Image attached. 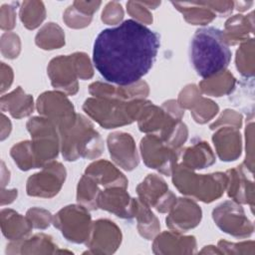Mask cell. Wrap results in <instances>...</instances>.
Wrapping results in <instances>:
<instances>
[{"label": "cell", "mask_w": 255, "mask_h": 255, "mask_svg": "<svg viewBox=\"0 0 255 255\" xmlns=\"http://www.w3.org/2000/svg\"><path fill=\"white\" fill-rule=\"evenodd\" d=\"M227 183H229L228 195L237 202L248 203L253 208V181L245 175L242 166L227 171Z\"/></svg>", "instance_id": "cell-19"}, {"label": "cell", "mask_w": 255, "mask_h": 255, "mask_svg": "<svg viewBox=\"0 0 255 255\" xmlns=\"http://www.w3.org/2000/svg\"><path fill=\"white\" fill-rule=\"evenodd\" d=\"M182 12L185 20L193 25H204L215 18V13L203 2L192 3H172Z\"/></svg>", "instance_id": "cell-22"}, {"label": "cell", "mask_w": 255, "mask_h": 255, "mask_svg": "<svg viewBox=\"0 0 255 255\" xmlns=\"http://www.w3.org/2000/svg\"><path fill=\"white\" fill-rule=\"evenodd\" d=\"M65 176L64 166L59 162H51L28 179L27 193L31 196L52 197L61 189Z\"/></svg>", "instance_id": "cell-11"}, {"label": "cell", "mask_w": 255, "mask_h": 255, "mask_svg": "<svg viewBox=\"0 0 255 255\" xmlns=\"http://www.w3.org/2000/svg\"><path fill=\"white\" fill-rule=\"evenodd\" d=\"M90 93L99 98L110 100H128L133 98L145 97L148 94V87L144 82H137L129 86H121L119 88L102 83H94L90 86Z\"/></svg>", "instance_id": "cell-17"}, {"label": "cell", "mask_w": 255, "mask_h": 255, "mask_svg": "<svg viewBox=\"0 0 255 255\" xmlns=\"http://www.w3.org/2000/svg\"><path fill=\"white\" fill-rule=\"evenodd\" d=\"M32 151L33 149L31 142L23 141L13 146V148L11 149V155L21 169L28 170L30 168L37 167L35 155Z\"/></svg>", "instance_id": "cell-29"}, {"label": "cell", "mask_w": 255, "mask_h": 255, "mask_svg": "<svg viewBox=\"0 0 255 255\" xmlns=\"http://www.w3.org/2000/svg\"><path fill=\"white\" fill-rule=\"evenodd\" d=\"M98 183L89 175L84 174L78 185L77 200L89 209L98 208Z\"/></svg>", "instance_id": "cell-26"}, {"label": "cell", "mask_w": 255, "mask_h": 255, "mask_svg": "<svg viewBox=\"0 0 255 255\" xmlns=\"http://www.w3.org/2000/svg\"><path fill=\"white\" fill-rule=\"evenodd\" d=\"M213 141L221 160H235L241 153V137L236 128L226 127L213 135Z\"/></svg>", "instance_id": "cell-20"}, {"label": "cell", "mask_w": 255, "mask_h": 255, "mask_svg": "<svg viewBox=\"0 0 255 255\" xmlns=\"http://www.w3.org/2000/svg\"><path fill=\"white\" fill-rule=\"evenodd\" d=\"M182 165L189 169H201L211 165L215 161V157L211 148L206 142H197L196 144L186 148L182 155Z\"/></svg>", "instance_id": "cell-21"}, {"label": "cell", "mask_w": 255, "mask_h": 255, "mask_svg": "<svg viewBox=\"0 0 255 255\" xmlns=\"http://www.w3.org/2000/svg\"><path fill=\"white\" fill-rule=\"evenodd\" d=\"M143 101L136 99L130 103L110 99H89L83 108L87 114L106 128L132 123L137 119Z\"/></svg>", "instance_id": "cell-5"}, {"label": "cell", "mask_w": 255, "mask_h": 255, "mask_svg": "<svg viewBox=\"0 0 255 255\" xmlns=\"http://www.w3.org/2000/svg\"><path fill=\"white\" fill-rule=\"evenodd\" d=\"M52 39L53 45H54V49L61 47L65 42H64V35L63 32L61 30V28L54 24V23H48L47 25H45L37 34L36 36V41L39 40H43V39H47V38Z\"/></svg>", "instance_id": "cell-30"}, {"label": "cell", "mask_w": 255, "mask_h": 255, "mask_svg": "<svg viewBox=\"0 0 255 255\" xmlns=\"http://www.w3.org/2000/svg\"><path fill=\"white\" fill-rule=\"evenodd\" d=\"M237 69L244 76H253L254 68H253V55L246 57V42L243 43L240 49L237 51V59H236Z\"/></svg>", "instance_id": "cell-31"}, {"label": "cell", "mask_w": 255, "mask_h": 255, "mask_svg": "<svg viewBox=\"0 0 255 255\" xmlns=\"http://www.w3.org/2000/svg\"><path fill=\"white\" fill-rule=\"evenodd\" d=\"M108 145L112 158L123 168L131 170L138 164V157L130 134L114 132L109 134Z\"/></svg>", "instance_id": "cell-14"}, {"label": "cell", "mask_w": 255, "mask_h": 255, "mask_svg": "<svg viewBox=\"0 0 255 255\" xmlns=\"http://www.w3.org/2000/svg\"><path fill=\"white\" fill-rule=\"evenodd\" d=\"M93 125L78 115L76 124L62 135V152L67 160H76L79 156L94 158L103 151V141L93 128Z\"/></svg>", "instance_id": "cell-4"}, {"label": "cell", "mask_w": 255, "mask_h": 255, "mask_svg": "<svg viewBox=\"0 0 255 255\" xmlns=\"http://www.w3.org/2000/svg\"><path fill=\"white\" fill-rule=\"evenodd\" d=\"M212 217L221 230L236 237L250 236L254 230L243 208L234 201H225L218 205L213 210Z\"/></svg>", "instance_id": "cell-10"}, {"label": "cell", "mask_w": 255, "mask_h": 255, "mask_svg": "<svg viewBox=\"0 0 255 255\" xmlns=\"http://www.w3.org/2000/svg\"><path fill=\"white\" fill-rule=\"evenodd\" d=\"M166 217V225L171 229L186 231L195 227L201 219V209L188 198H179Z\"/></svg>", "instance_id": "cell-15"}, {"label": "cell", "mask_w": 255, "mask_h": 255, "mask_svg": "<svg viewBox=\"0 0 255 255\" xmlns=\"http://www.w3.org/2000/svg\"><path fill=\"white\" fill-rule=\"evenodd\" d=\"M250 25L252 24H249L248 18L243 17L242 15H235L230 18L226 22L225 32H223L228 45L247 40Z\"/></svg>", "instance_id": "cell-27"}, {"label": "cell", "mask_w": 255, "mask_h": 255, "mask_svg": "<svg viewBox=\"0 0 255 255\" xmlns=\"http://www.w3.org/2000/svg\"><path fill=\"white\" fill-rule=\"evenodd\" d=\"M135 216L137 217V228L141 236L150 239L159 230V224L156 217L148 209V206L142 201L136 200Z\"/></svg>", "instance_id": "cell-24"}, {"label": "cell", "mask_w": 255, "mask_h": 255, "mask_svg": "<svg viewBox=\"0 0 255 255\" xmlns=\"http://www.w3.org/2000/svg\"><path fill=\"white\" fill-rule=\"evenodd\" d=\"M211 10H215L220 14L229 13L232 10L233 2H203Z\"/></svg>", "instance_id": "cell-36"}, {"label": "cell", "mask_w": 255, "mask_h": 255, "mask_svg": "<svg viewBox=\"0 0 255 255\" xmlns=\"http://www.w3.org/2000/svg\"><path fill=\"white\" fill-rule=\"evenodd\" d=\"M124 16L122 6L117 2H111L106 6L105 11L103 12L102 20L107 24H116L122 20Z\"/></svg>", "instance_id": "cell-34"}, {"label": "cell", "mask_w": 255, "mask_h": 255, "mask_svg": "<svg viewBox=\"0 0 255 255\" xmlns=\"http://www.w3.org/2000/svg\"><path fill=\"white\" fill-rule=\"evenodd\" d=\"M27 215L31 225L36 228H46L50 225L52 219L50 212L39 208L30 209L27 212Z\"/></svg>", "instance_id": "cell-32"}, {"label": "cell", "mask_w": 255, "mask_h": 255, "mask_svg": "<svg viewBox=\"0 0 255 255\" xmlns=\"http://www.w3.org/2000/svg\"><path fill=\"white\" fill-rule=\"evenodd\" d=\"M98 207L122 218H131L135 216L136 199L129 197L125 188L113 187V189L99 193Z\"/></svg>", "instance_id": "cell-13"}, {"label": "cell", "mask_w": 255, "mask_h": 255, "mask_svg": "<svg viewBox=\"0 0 255 255\" xmlns=\"http://www.w3.org/2000/svg\"><path fill=\"white\" fill-rule=\"evenodd\" d=\"M158 48V34L129 19L99 33L94 43L93 61L106 81L129 86L149 72Z\"/></svg>", "instance_id": "cell-1"}, {"label": "cell", "mask_w": 255, "mask_h": 255, "mask_svg": "<svg viewBox=\"0 0 255 255\" xmlns=\"http://www.w3.org/2000/svg\"><path fill=\"white\" fill-rule=\"evenodd\" d=\"M231 60V51L221 30L205 27L196 30L190 43V61L202 78L223 72Z\"/></svg>", "instance_id": "cell-2"}, {"label": "cell", "mask_w": 255, "mask_h": 255, "mask_svg": "<svg viewBox=\"0 0 255 255\" xmlns=\"http://www.w3.org/2000/svg\"><path fill=\"white\" fill-rule=\"evenodd\" d=\"M38 111L58 126L61 133L70 129L77 121L73 105L61 93L47 92L38 99Z\"/></svg>", "instance_id": "cell-8"}, {"label": "cell", "mask_w": 255, "mask_h": 255, "mask_svg": "<svg viewBox=\"0 0 255 255\" xmlns=\"http://www.w3.org/2000/svg\"><path fill=\"white\" fill-rule=\"evenodd\" d=\"M32 134V149L37 167L44 165L58 154V136L55 125L47 118H33L27 124Z\"/></svg>", "instance_id": "cell-6"}, {"label": "cell", "mask_w": 255, "mask_h": 255, "mask_svg": "<svg viewBox=\"0 0 255 255\" xmlns=\"http://www.w3.org/2000/svg\"><path fill=\"white\" fill-rule=\"evenodd\" d=\"M21 20L28 29H34L45 18V8L42 2H24L21 8Z\"/></svg>", "instance_id": "cell-28"}, {"label": "cell", "mask_w": 255, "mask_h": 255, "mask_svg": "<svg viewBox=\"0 0 255 255\" xmlns=\"http://www.w3.org/2000/svg\"><path fill=\"white\" fill-rule=\"evenodd\" d=\"M172 181L177 189L203 202H211L221 196L227 186V175L221 172L195 174L188 167L180 164L173 169Z\"/></svg>", "instance_id": "cell-3"}, {"label": "cell", "mask_w": 255, "mask_h": 255, "mask_svg": "<svg viewBox=\"0 0 255 255\" xmlns=\"http://www.w3.org/2000/svg\"><path fill=\"white\" fill-rule=\"evenodd\" d=\"M54 225L69 241L76 243L88 240L92 231L91 216L84 206H66L55 215Z\"/></svg>", "instance_id": "cell-7"}, {"label": "cell", "mask_w": 255, "mask_h": 255, "mask_svg": "<svg viewBox=\"0 0 255 255\" xmlns=\"http://www.w3.org/2000/svg\"><path fill=\"white\" fill-rule=\"evenodd\" d=\"M128 7V12L137 20L144 22L146 24H149L152 21L151 15L149 12L145 9V7H142L141 2H128L127 4Z\"/></svg>", "instance_id": "cell-35"}, {"label": "cell", "mask_w": 255, "mask_h": 255, "mask_svg": "<svg viewBox=\"0 0 255 255\" xmlns=\"http://www.w3.org/2000/svg\"><path fill=\"white\" fill-rule=\"evenodd\" d=\"M73 59L77 74L82 79H89L93 76V70L90 65L89 58L83 53L73 54Z\"/></svg>", "instance_id": "cell-33"}, {"label": "cell", "mask_w": 255, "mask_h": 255, "mask_svg": "<svg viewBox=\"0 0 255 255\" xmlns=\"http://www.w3.org/2000/svg\"><path fill=\"white\" fill-rule=\"evenodd\" d=\"M48 73L51 78L52 85L55 88L66 91L68 94H75L78 90L76 82V67L73 56L58 57L51 61Z\"/></svg>", "instance_id": "cell-16"}, {"label": "cell", "mask_w": 255, "mask_h": 255, "mask_svg": "<svg viewBox=\"0 0 255 255\" xmlns=\"http://www.w3.org/2000/svg\"><path fill=\"white\" fill-rule=\"evenodd\" d=\"M165 181L156 174H148L137 186L136 191L140 201L146 205H151L159 212H166L174 205L176 198L174 194L167 190Z\"/></svg>", "instance_id": "cell-12"}, {"label": "cell", "mask_w": 255, "mask_h": 255, "mask_svg": "<svg viewBox=\"0 0 255 255\" xmlns=\"http://www.w3.org/2000/svg\"><path fill=\"white\" fill-rule=\"evenodd\" d=\"M86 174L105 187L126 188L128 185V180L124 174L106 160H99L89 165Z\"/></svg>", "instance_id": "cell-18"}, {"label": "cell", "mask_w": 255, "mask_h": 255, "mask_svg": "<svg viewBox=\"0 0 255 255\" xmlns=\"http://www.w3.org/2000/svg\"><path fill=\"white\" fill-rule=\"evenodd\" d=\"M1 102L5 103H17V105L9 108L7 111L17 119L26 117L33 111V99L29 95H25L20 87L9 95L3 96Z\"/></svg>", "instance_id": "cell-25"}, {"label": "cell", "mask_w": 255, "mask_h": 255, "mask_svg": "<svg viewBox=\"0 0 255 255\" xmlns=\"http://www.w3.org/2000/svg\"><path fill=\"white\" fill-rule=\"evenodd\" d=\"M140 149L145 164L159 170L163 174L170 175L175 168L178 153L155 134H148L140 141Z\"/></svg>", "instance_id": "cell-9"}, {"label": "cell", "mask_w": 255, "mask_h": 255, "mask_svg": "<svg viewBox=\"0 0 255 255\" xmlns=\"http://www.w3.org/2000/svg\"><path fill=\"white\" fill-rule=\"evenodd\" d=\"M235 84V79L233 76L226 71H223L215 77H211L208 79H205V81H202L200 83L201 91L205 94L220 97L224 94L230 93Z\"/></svg>", "instance_id": "cell-23"}]
</instances>
